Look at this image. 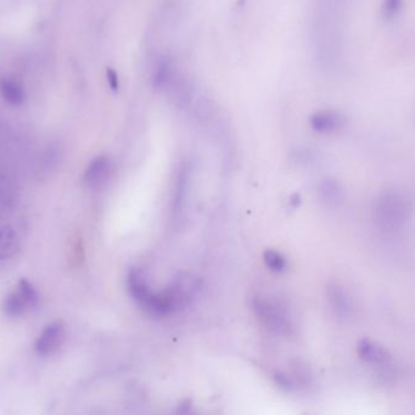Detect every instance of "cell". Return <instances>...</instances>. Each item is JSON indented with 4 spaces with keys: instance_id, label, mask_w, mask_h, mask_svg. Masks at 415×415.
<instances>
[{
    "instance_id": "obj_1",
    "label": "cell",
    "mask_w": 415,
    "mask_h": 415,
    "mask_svg": "<svg viewBox=\"0 0 415 415\" xmlns=\"http://www.w3.org/2000/svg\"><path fill=\"white\" fill-rule=\"evenodd\" d=\"M409 213V203L405 194L389 190L379 197L375 214L379 223L386 228H397L405 223Z\"/></svg>"
},
{
    "instance_id": "obj_2",
    "label": "cell",
    "mask_w": 415,
    "mask_h": 415,
    "mask_svg": "<svg viewBox=\"0 0 415 415\" xmlns=\"http://www.w3.org/2000/svg\"><path fill=\"white\" fill-rule=\"evenodd\" d=\"M254 311L261 322L275 334L286 336L290 335L292 332V325L289 318L286 317L285 313L281 311L279 307L273 303L260 298L254 300Z\"/></svg>"
},
{
    "instance_id": "obj_3",
    "label": "cell",
    "mask_w": 415,
    "mask_h": 415,
    "mask_svg": "<svg viewBox=\"0 0 415 415\" xmlns=\"http://www.w3.org/2000/svg\"><path fill=\"white\" fill-rule=\"evenodd\" d=\"M65 338H66V330L63 323H52L44 327L42 334L37 338L34 351L39 356L52 354L63 346Z\"/></svg>"
},
{
    "instance_id": "obj_4",
    "label": "cell",
    "mask_w": 415,
    "mask_h": 415,
    "mask_svg": "<svg viewBox=\"0 0 415 415\" xmlns=\"http://www.w3.org/2000/svg\"><path fill=\"white\" fill-rule=\"evenodd\" d=\"M327 300L332 310L340 319L347 321L354 313L352 298L347 291L338 284H329L327 287Z\"/></svg>"
},
{
    "instance_id": "obj_5",
    "label": "cell",
    "mask_w": 415,
    "mask_h": 415,
    "mask_svg": "<svg viewBox=\"0 0 415 415\" xmlns=\"http://www.w3.org/2000/svg\"><path fill=\"white\" fill-rule=\"evenodd\" d=\"M127 286L130 290V296L135 301L141 305L149 297L152 291L146 281L145 275L141 270L132 268L127 275Z\"/></svg>"
},
{
    "instance_id": "obj_6",
    "label": "cell",
    "mask_w": 415,
    "mask_h": 415,
    "mask_svg": "<svg viewBox=\"0 0 415 415\" xmlns=\"http://www.w3.org/2000/svg\"><path fill=\"white\" fill-rule=\"evenodd\" d=\"M343 125V116L335 111H319L311 117L312 128L319 133H332Z\"/></svg>"
},
{
    "instance_id": "obj_7",
    "label": "cell",
    "mask_w": 415,
    "mask_h": 415,
    "mask_svg": "<svg viewBox=\"0 0 415 415\" xmlns=\"http://www.w3.org/2000/svg\"><path fill=\"white\" fill-rule=\"evenodd\" d=\"M111 166H112V162L108 156L95 157L85 168L83 176L84 182L87 183L88 185H95L101 181H104L106 176L109 174Z\"/></svg>"
},
{
    "instance_id": "obj_8",
    "label": "cell",
    "mask_w": 415,
    "mask_h": 415,
    "mask_svg": "<svg viewBox=\"0 0 415 415\" xmlns=\"http://www.w3.org/2000/svg\"><path fill=\"white\" fill-rule=\"evenodd\" d=\"M358 353L361 358L369 363L381 364L389 361V353L380 345L370 340H362L359 343Z\"/></svg>"
},
{
    "instance_id": "obj_9",
    "label": "cell",
    "mask_w": 415,
    "mask_h": 415,
    "mask_svg": "<svg viewBox=\"0 0 415 415\" xmlns=\"http://www.w3.org/2000/svg\"><path fill=\"white\" fill-rule=\"evenodd\" d=\"M0 94H1V98L4 99L8 104L12 105V106L21 105L26 98L25 89L21 84L16 82L15 79H4L0 83Z\"/></svg>"
},
{
    "instance_id": "obj_10",
    "label": "cell",
    "mask_w": 415,
    "mask_h": 415,
    "mask_svg": "<svg viewBox=\"0 0 415 415\" xmlns=\"http://www.w3.org/2000/svg\"><path fill=\"white\" fill-rule=\"evenodd\" d=\"M19 250V239L11 227L0 228V260L10 259Z\"/></svg>"
},
{
    "instance_id": "obj_11",
    "label": "cell",
    "mask_w": 415,
    "mask_h": 415,
    "mask_svg": "<svg viewBox=\"0 0 415 415\" xmlns=\"http://www.w3.org/2000/svg\"><path fill=\"white\" fill-rule=\"evenodd\" d=\"M188 179H189V170L187 167H183L178 176L176 194H174V200H173V212L176 214L182 211L183 203H184L185 195H187Z\"/></svg>"
},
{
    "instance_id": "obj_12",
    "label": "cell",
    "mask_w": 415,
    "mask_h": 415,
    "mask_svg": "<svg viewBox=\"0 0 415 415\" xmlns=\"http://www.w3.org/2000/svg\"><path fill=\"white\" fill-rule=\"evenodd\" d=\"M28 308L30 306L27 305V302L19 291L8 296L4 302V311L9 317H20Z\"/></svg>"
},
{
    "instance_id": "obj_13",
    "label": "cell",
    "mask_w": 415,
    "mask_h": 415,
    "mask_svg": "<svg viewBox=\"0 0 415 415\" xmlns=\"http://www.w3.org/2000/svg\"><path fill=\"white\" fill-rule=\"evenodd\" d=\"M321 194H322L323 200L327 203H338L341 200L343 192L338 183L332 179H327L323 183L321 187Z\"/></svg>"
},
{
    "instance_id": "obj_14",
    "label": "cell",
    "mask_w": 415,
    "mask_h": 415,
    "mask_svg": "<svg viewBox=\"0 0 415 415\" xmlns=\"http://www.w3.org/2000/svg\"><path fill=\"white\" fill-rule=\"evenodd\" d=\"M19 292L25 298V301L27 302V305L30 306V308L38 306V302H39L38 291L33 286V284L27 279H21L19 281Z\"/></svg>"
},
{
    "instance_id": "obj_15",
    "label": "cell",
    "mask_w": 415,
    "mask_h": 415,
    "mask_svg": "<svg viewBox=\"0 0 415 415\" xmlns=\"http://www.w3.org/2000/svg\"><path fill=\"white\" fill-rule=\"evenodd\" d=\"M170 76H171V63L168 60H161L157 65L154 74V81H152L154 87L162 88L168 82Z\"/></svg>"
},
{
    "instance_id": "obj_16",
    "label": "cell",
    "mask_w": 415,
    "mask_h": 415,
    "mask_svg": "<svg viewBox=\"0 0 415 415\" xmlns=\"http://www.w3.org/2000/svg\"><path fill=\"white\" fill-rule=\"evenodd\" d=\"M263 260H265L267 267L273 272L279 273V272L285 270L286 262L284 257L281 254L273 251V250H265V254H263Z\"/></svg>"
},
{
    "instance_id": "obj_17",
    "label": "cell",
    "mask_w": 415,
    "mask_h": 415,
    "mask_svg": "<svg viewBox=\"0 0 415 415\" xmlns=\"http://www.w3.org/2000/svg\"><path fill=\"white\" fill-rule=\"evenodd\" d=\"M402 6V0H385L383 4V14L385 17H394Z\"/></svg>"
},
{
    "instance_id": "obj_18",
    "label": "cell",
    "mask_w": 415,
    "mask_h": 415,
    "mask_svg": "<svg viewBox=\"0 0 415 415\" xmlns=\"http://www.w3.org/2000/svg\"><path fill=\"white\" fill-rule=\"evenodd\" d=\"M106 78H108V83H109L111 90L117 92L120 89V78L114 68H109L106 70Z\"/></svg>"
},
{
    "instance_id": "obj_19",
    "label": "cell",
    "mask_w": 415,
    "mask_h": 415,
    "mask_svg": "<svg viewBox=\"0 0 415 415\" xmlns=\"http://www.w3.org/2000/svg\"><path fill=\"white\" fill-rule=\"evenodd\" d=\"M275 381H276V384L281 386V389H292V381H291L286 375L284 374L278 373L275 374Z\"/></svg>"
}]
</instances>
